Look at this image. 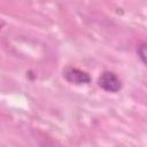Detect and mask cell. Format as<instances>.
Returning a JSON list of instances; mask_svg holds the SVG:
<instances>
[{
    "instance_id": "obj_3",
    "label": "cell",
    "mask_w": 147,
    "mask_h": 147,
    "mask_svg": "<svg viewBox=\"0 0 147 147\" xmlns=\"http://www.w3.org/2000/svg\"><path fill=\"white\" fill-rule=\"evenodd\" d=\"M137 53H138V56H139L140 61L145 64V63H146V44H145V42H142V44H140V45L138 46Z\"/></svg>"
},
{
    "instance_id": "obj_4",
    "label": "cell",
    "mask_w": 147,
    "mask_h": 147,
    "mask_svg": "<svg viewBox=\"0 0 147 147\" xmlns=\"http://www.w3.org/2000/svg\"><path fill=\"white\" fill-rule=\"evenodd\" d=\"M3 25H5V21H2V20L0 18V30L2 29V26H3Z\"/></svg>"
},
{
    "instance_id": "obj_1",
    "label": "cell",
    "mask_w": 147,
    "mask_h": 147,
    "mask_svg": "<svg viewBox=\"0 0 147 147\" xmlns=\"http://www.w3.org/2000/svg\"><path fill=\"white\" fill-rule=\"evenodd\" d=\"M98 85L106 92L117 93L122 88V82L118 76L113 71H103L98 78Z\"/></svg>"
},
{
    "instance_id": "obj_2",
    "label": "cell",
    "mask_w": 147,
    "mask_h": 147,
    "mask_svg": "<svg viewBox=\"0 0 147 147\" xmlns=\"http://www.w3.org/2000/svg\"><path fill=\"white\" fill-rule=\"evenodd\" d=\"M63 78L70 83V84H75V85H86L91 83V76L84 71L80 70L78 68H74V67H67L63 69Z\"/></svg>"
}]
</instances>
